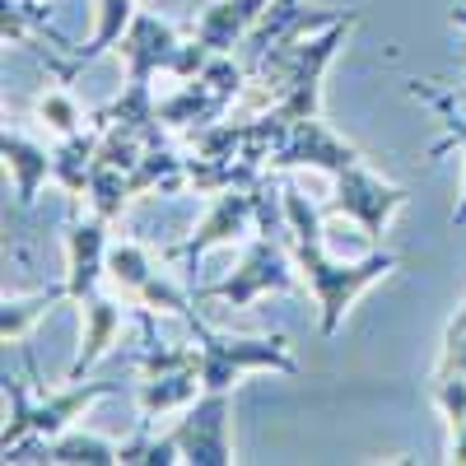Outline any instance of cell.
Listing matches in <instances>:
<instances>
[{"label":"cell","instance_id":"7402d4cb","mask_svg":"<svg viewBox=\"0 0 466 466\" xmlns=\"http://www.w3.org/2000/svg\"><path fill=\"white\" fill-rule=\"evenodd\" d=\"M434 397L452 424V461H466V373H439Z\"/></svg>","mask_w":466,"mask_h":466},{"label":"cell","instance_id":"ffe728a7","mask_svg":"<svg viewBox=\"0 0 466 466\" xmlns=\"http://www.w3.org/2000/svg\"><path fill=\"white\" fill-rule=\"evenodd\" d=\"M61 299H66V285H52V289L33 294V299H5V313H0V336H5V340H24L28 327L43 318L52 303H61Z\"/></svg>","mask_w":466,"mask_h":466},{"label":"cell","instance_id":"484cf974","mask_svg":"<svg viewBox=\"0 0 466 466\" xmlns=\"http://www.w3.org/2000/svg\"><path fill=\"white\" fill-rule=\"evenodd\" d=\"M452 24H461V28H466V5H457V10H452Z\"/></svg>","mask_w":466,"mask_h":466},{"label":"cell","instance_id":"cb8c5ba5","mask_svg":"<svg viewBox=\"0 0 466 466\" xmlns=\"http://www.w3.org/2000/svg\"><path fill=\"white\" fill-rule=\"evenodd\" d=\"M439 373H466V308L448 327V350H443V369Z\"/></svg>","mask_w":466,"mask_h":466},{"label":"cell","instance_id":"3957f363","mask_svg":"<svg viewBox=\"0 0 466 466\" xmlns=\"http://www.w3.org/2000/svg\"><path fill=\"white\" fill-rule=\"evenodd\" d=\"M116 392V382H75L70 392H52L43 401L28 397V387L19 378H5V397H10V420H5V434H0V448H10L28 434H43V439H56L70 430V420L80 415L89 401Z\"/></svg>","mask_w":466,"mask_h":466},{"label":"cell","instance_id":"9a60e30c","mask_svg":"<svg viewBox=\"0 0 466 466\" xmlns=\"http://www.w3.org/2000/svg\"><path fill=\"white\" fill-rule=\"evenodd\" d=\"M131 19H136V0H98V28H94V37H89L85 47L70 52V66L80 70V66H89L94 56H103L107 47H116V43L127 37Z\"/></svg>","mask_w":466,"mask_h":466},{"label":"cell","instance_id":"8992f818","mask_svg":"<svg viewBox=\"0 0 466 466\" xmlns=\"http://www.w3.org/2000/svg\"><path fill=\"white\" fill-rule=\"evenodd\" d=\"M252 224H257V197H252V187H224L219 197H215V206L206 210L201 228L191 233V238L173 243L168 257H173V261H187V266H197L210 248L233 243V238H243V233H252Z\"/></svg>","mask_w":466,"mask_h":466},{"label":"cell","instance_id":"4fadbf2b","mask_svg":"<svg viewBox=\"0 0 466 466\" xmlns=\"http://www.w3.org/2000/svg\"><path fill=\"white\" fill-rule=\"evenodd\" d=\"M0 154H5V168L15 173V201H19V210H28L37 201V187L52 182V154L10 127L0 136Z\"/></svg>","mask_w":466,"mask_h":466},{"label":"cell","instance_id":"d6986e66","mask_svg":"<svg viewBox=\"0 0 466 466\" xmlns=\"http://www.w3.org/2000/svg\"><path fill=\"white\" fill-rule=\"evenodd\" d=\"M107 276L122 285L127 294H145V285L154 280V266H149L145 243H116V248H107Z\"/></svg>","mask_w":466,"mask_h":466},{"label":"cell","instance_id":"5b68a950","mask_svg":"<svg viewBox=\"0 0 466 466\" xmlns=\"http://www.w3.org/2000/svg\"><path fill=\"white\" fill-rule=\"evenodd\" d=\"M406 201H410V191H406V187H392V182L373 177L364 164H355V168L336 173L331 215L355 219V224L364 228V243H378V238H382V228H387V219H392Z\"/></svg>","mask_w":466,"mask_h":466},{"label":"cell","instance_id":"44dd1931","mask_svg":"<svg viewBox=\"0 0 466 466\" xmlns=\"http://www.w3.org/2000/svg\"><path fill=\"white\" fill-rule=\"evenodd\" d=\"M52 461H89V466H107V461H122V443H107L98 434H56L52 439Z\"/></svg>","mask_w":466,"mask_h":466},{"label":"cell","instance_id":"2e32d148","mask_svg":"<svg viewBox=\"0 0 466 466\" xmlns=\"http://www.w3.org/2000/svg\"><path fill=\"white\" fill-rule=\"evenodd\" d=\"M187 182V164L173 159V154L164 149H149L145 159L131 168V191L136 197H149V191H159V197H177Z\"/></svg>","mask_w":466,"mask_h":466},{"label":"cell","instance_id":"7c38bea8","mask_svg":"<svg viewBox=\"0 0 466 466\" xmlns=\"http://www.w3.org/2000/svg\"><path fill=\"white\" fill-rule=\"evenodd\" d=\"M85 340H80V355H75V364H70V382H80L103 355H107V345L116 340V331H122V322H127V308L122 303H112L103 289H94L89 299H85Z\"/></svg>","mask_w":466,"mask_h":466},{"label":"cell","instance_id":"52a82bcc","mask_svg":"<svg viewBox=\"0 0 466 466\" xmlns=\"http://www.w3.org/2000/svg\"><path fill=\"white\" fill-rule=\"evenodd\" d=\"M228 387L224 392H206L197 406L187 410V420L177 424V448L182 461L191 466H224L233 461V439H228Z\"/></svg>","mask_w":466,"mask_h":466},{"label":"cell","instance_id":"e0dca14e","mask_svg":"<svg viewBox=\"0 0 466 466\" xmlns=\"http://www.w3.org/2000/svg\"><path fill=\"white\" fill-rule=\"evenodd\" d=\"M197 387H201V369H177V373L145 378V387H140V410H145V415L173 410V406H182V401L197 397Z\"/></svg>","mask_w":466,"mask_h":466},{"label":"cell","instance_id":"9c48e42d","mask_svg":"<svg viewBox=\"0 0 466 466\" xmlns=\"http://www.w3.org/2000/svg\"><path fill=\"white\" fill-rule=\"evenodd\" d=\"M66 252H70V276H66V299L85 303L98 280L107 276V219H70L66 228Z\"/></svg>","mask_w":466,"mask_h":466},{"label":"cell","instance_id":"8fae6325","mask_svg":"<svg viewBox=\"0 0 466 466\" xmlns=\"http://www.w3.org/2000/svg\"><path fill=\"white\" fill-rule=\"evenodd\" d=\"M270 0H215V5L191 24V37L215 52V56H233L243 47V37L257 28V19L266 15Z\"/></svg>","mask_w":466,"mask_h":466},{"label":"cell","instance_id":"277c9868","mask_svg":"<svg viewBox=\"0 0 466 466\" xmlns=\"http://www.w3.org/2000/svg\"><path fill=\"white\" fill-rule=\"evenodd\" d=\"M270 289H276V294H299V280H294V270H289L285 248L270 238V233H261V238L248 248L243 266L233 270L228 280L197 289V299H219V303H228V308H248V303H257V299L270 294Z\"/></svg>","mask_w":466,"mask_h":466},{"label":"cell","instance_id":"6da1fadb","mask_svg":"<svg viewBox=\"0 0 466 466\" xmlns=\"http://www.w3.org/2000/svg\"><path fill=\"white\" fill-rule=\"evenodd\" d=\"M285 224H289V243H294V261L299 270L308 276V285H313L318 294V308H322V336H331L345 318V308L355 303L373 280L392 276V270L401 266L397 252H369L364 261H331L322 252V219H318V206L303 197V191L294 182H285Z\"/></svg>","mask_w":466,"mask_h":466},{"label":"cell","instance_id":"5bb4252c","mask_svg":"<svg viewBox=\"0 0 466 466\" xmlns=\"http://www.w3.org/2000/svg\"><path fill=\"white\" fill-rule=\"evenodd\" d=\"M98 140L103 136H66L56 149H52V182L66 191V197H89V177H94V164H98Z\"/></svg>","mask_w":466,"mask_h":466},{"label":"cell","instance_id":"d4e9b609","mask_svg":"<svg viewBox=\"0 0 466 466\" xmlns=\"http://www.w3.org/2000/svg\"><path fill=\"white\" fill-rule=\"evenodd\" d=\"M452 224H457V228H461V224H466V191H461V206H457V210H452Z\"/></svg>","mask_w":466,"mask_h":466},{"label":"cell","instance_id":"7a4b0ae2","mask_svg":"<svg viewBox=\"0 0 466 466\" xmlns=\"http://www.w3.org/2000/svg\"><path fill=\"white\" fill-rule=\"evenodd\" d=\"M191 336L201 340V392H224L233 378L248 369H276V373H299V360L289 355L285 336H219L201 318L187 322Z\"/></svg>","mask_w":466,"mask_h":466},{"label":"cell","instance_id":"ba28073f","mask_svg":"<svg viewBox=\"0 0 466 466\" xmlns=\"http://www.w3.org/2000/svg\"><path fill=\"white\" fill-rule=\"evenodd\" d=\"M270 164L276 168H327V173H345V168H355L364 164V154L355 145H345L340 136H331L318 116H308V122H294L285 145L270 154Z\"/></svg>","mask_w":466,"mask_h":466},{"label":"cell","instance_id":"ac0fdd59","mask_svg":"<svg viewBox=\"0 0 466 466\" xmlns=\"http://www.w3.org/2000/svg\"><path fill=\"white\" fill-rule=\"evenodd\" d=\"M127 197H136L131 191V173L112 168V164H94V177H89V201H94V215H103L107 224L122 215Z\"/></svg>","mask_w":466,"mask_h":466},{"label":"cell","instance_id":"30bf717a","mask_svg":"<svg viewBox=\"0 0 466 466\" xmlns=\"http://www.w3.org/2000/svg\"><path fill=\"white\" fill-rule=\"evenodd\" d=\"M116 52L127 56L131 80H136V85H149L159 70H173V61H177L182 43H177V33H173L168 24L149 19V15H136V19H131V28H127V37L116 43Z\"/></svg>","mask_w":466,"mask_h":466},{"label":"cell","instance_id":"603a6c76","mask_svg":"<svg viewBox=\"0 0 466 466\" xmlns=\"http://www.w3.org/2000/svg\"><path fill=\"white\" fill-rule=\"evenodd\" d=\"M37 116L66 140V136H80L85 131V112H80V103L70 98V89L56 80L52 89H43V98H37Z\"/></svg>","mask_w":466,"mask_h":466}]
</instances>
